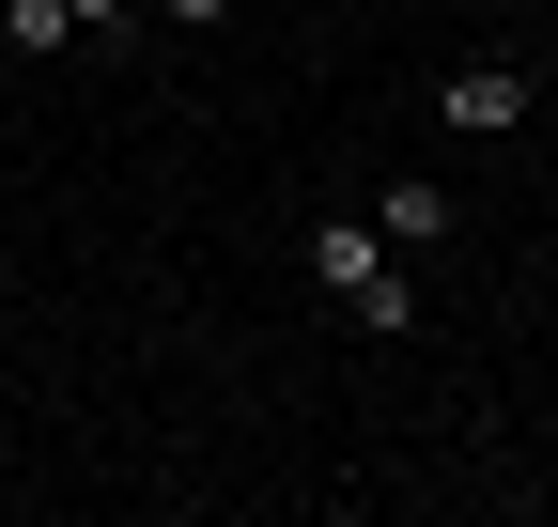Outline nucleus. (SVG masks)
<instances>
[{
    "label": "nucleus",
    "mask_w": 558,
    "mask_h": 527,
    "mask_svg": "<svg viewBox=\"0 0 558 527\" xmlns=\"http://www.w3.org/2000/svg\"><path fill=\"white\" fill-rule=\"evenodd\" d=\"M311 295L357 310V326H418V280H403V248H388L373 218H326V233H311Z\"/></svg>",
    "instance_id": "f257e3e1"
},
{
    "label": "nucleus",
    "mask_w": 558,
    "mask_h": 527,
    "mask_svg": "<svg viewBox=\"0 0 558 527\" xmlns=\"http://www.w3.org/2000/svg\"><path fill=\"white\" fill-rule=\"evenodd\" d=\"M450 124H465V140H512V124H527V78H512V62H450V94H435Z\"/></svg>",
    "instance_id": "f03ea898"
},
{
    "label": "nucleus",
    "mask_w": 558,
    "mask_h": 527,
    "mask_svg": "<svg viewBox=\"0 0 558 527\" xmlns=\"http://www.w3.org/2000/svg\"><path fill=\"white\" fill-rule=\"evenodd\" d=\"M0 47H16V62H62V47H78V0H0Z\"/></svg>",
    "instance_id": "20e7f679"
},
{
    "label": "nucleus",
    "mask_w": 558,
    "mask_h": 527,
    "mask_svg": "<svg viewBox=\"0 0 558 527\" xmlns=\"http://www.w3.org/2000/svg\"><path fill=\"white\" fill-rule=\"evenodd\" d=\"M527 124H558V78H527Z\"/></svg>",
    "instance_id": "423d86ee"
},
{
    "label": "nucleus",
    "mask_w": 558,
    "mask_h": 527,
    "mask_svg": "<svg viewBox=\"0 0 558 527\" xmlns=\"http://www.w3.org/2000/svg\"><path fill=\"white\" fill-rule=\"evenodd\" d=\"M140 16H156V32H218L233 0H140Z\"/></svg>",
    "instance_id": "39448f33"
},
{
    "label": "nucleus",
    "mask_w": 558,
    "mask_h": 527,
    "mask_svg": "<svg viewBox=\"0 0 558 527\" xmlns=\"http://www.w3.org/2000/svg\"><path fill=\"white\" fill-rule=\"evenodd\" d=\"M373 233H388V248H450V233H465V203H450L435 171H403L388 203H373Z\"/></svg>",
    "instance_id": "7ed1b4c3"
}]
</instances>
